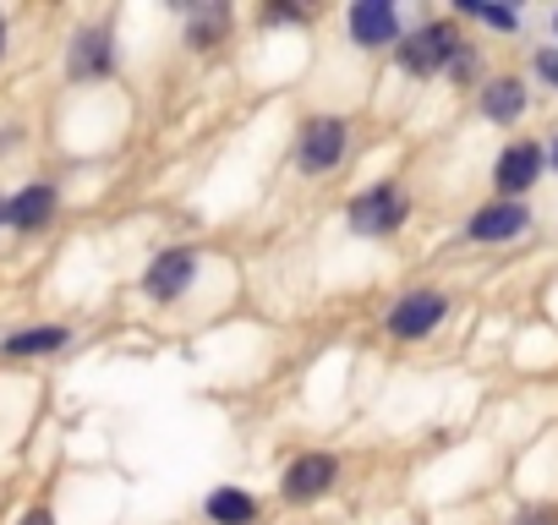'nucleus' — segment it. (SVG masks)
<instances>
[{
    "label": "nucleus",
    "instance_id": "obj_1",
    "mask_svg": "<svg viewBox=\"0 0 558 525\" xmlns=\"http://www.w3.org/2000/svg\"><path fill=\"white\" fill-rule=\"evenodd\" d=\"M460 50H465V39H460L454 23H422V28H411L395 45V56H400V66L411 77H444V72H454Z\"/></svg>",
    "mask_w": 558,
    "mask_h": 525
},
{
    "label": "nucleus",
    "instance_id": "obj_2",
    "mask_svg": "<svg viewBox=\"0 0 558 525\" xmlns=\"http://www.w3.org/2000/svg\"><path fill=\"white\" fill-rule=\"evenodd\" d=\"M405 219H411V197H405V186H395V181L362 186V192L351 197V208H345V224H351L356 235H367V241L395 235Z\"/></svg>",
    "mask_w": 558,
    "mask_h": 525
},
{
    "label": "nucleus",
    "instance_id": "obj_3",
    "mask_svg": "<svg viewBox=\"0 0 558 525\" xmlns=\"http://www.w3.org/2000/svg\"><path fill=\"white\" fill-rule=\"evenodd\" d=\"M345 154H351V121H340V115H313V121H302V137H296V164H302V175H329V170L345 164Z\"/></svg>",
    "mask_w": 558,
    "mask_h": 525
},
{
    "label": "nucleus",
    "instance_id": "obj_4",
    "mask_svg": "<svg viewBox=\"0 0 558 525\" xmlns=\"http://www.w3.org/2000/svg\"><path fill=\"white\" fill-rule=\"evenodd\" d=\"M542 170H547V148L531 143V137H520V143H509V148L498 154V164H493V186H498L504 203H525V192L542 181Z\"/></svg>",
    "mask_w": 558,
    "mask_h": 525
},
{
    "label": "nucleus",
    "instance_id": "obj_5",
    "mask_svg": "<svg viewBox=\"0 0 558 525\" xmlns=\"http://www.w3.org/2000/svg\"><path fill=\"white\" fill-rule=\"evenodd\" d=\"M340 481V460L324 454V449H307L286 465V476H279V492H286V503H318L329 498Z\"/></svg>",
    "mask_w": 558,
    "mask_h": 525
},
{
    "label": "nucleus",
    "instance_id": "obj_6",
    "mask_svg": "<svg viewBox=\"0 0 558 525\" xmlns=\"http://www.w3.org/2000/svg\"><path fill=\"white\" fill-rule=\"evenodd\" d=\"M345 34H351L356 50H389V45L405 39L395 0H356V7L345 12Z\"/></svg>",
    "mask_w": 558,
    "mask_h": 525
},
{
    "label": "nucleus",
    "instance_id": "obj_7",
    "mask_svg": "<svg viewBox=\"0 0 558 525\" xmlns=\"http://www.w3.org/2000/svg\"><path fill=\"white\" fill-rule=\"evenodd\" d=\"M449 318V296L444 291H411V296H400L395 307H389V334L395 340H427L438 323Z\"/></svg>",
    "mask_w": 558,
    "mask_h": 525
},
{
    "label": "nucleus",
    "instance_id": "obj_8",
    "mask_svg": "<svg viewBox=\"0 0 558 525\" xmlns=\"http://www.w3.org/2000/svg\"><path fill=\"white\" fill-rule=\"evenodd\" d=\"M197 252L192 246H170V252H159L154 262H148V274H143V291L154 296V302H175V296H186L192 291V280H197Z\"/></svg>",
    "mask_w": 558,
    "mask_h": 525
},
{
    "label": "nucleus",
    "instance_id": "obj_9",
    "mask_svg": "<svg viewBox=\"0 0 558 525\" xmlns=\"http://www.w3.org/2000/svg\"><path fill=\"white\" fill-rule=\"evenodd\" d=\"M525 230H531V208H525V203H504V197H498V203H482V208L465 219V235H471V241H487V246H493V241H514V235H525Z\"/></svg>",
    "mask_w": 558,
    "mask_h": 525
},
{
    "label": "nucleus",
    "instance_id": "obj_10",
    "mask_svg": "<svg viewBox=\"0 0 558 525\" xmlns=\"http://www.w3.org/2000/svg\"><path fill=\"white\" fill-rule=\"evenodd\" d=\"M476 105H482V115H487L493 126H514V121L525 115L531 94H525V83H520V77H487V83H482V94H476Z\"/></svg>",
    "mask_w": 558,
    "mask_h": 525
},
{
    "label": "nucleus",
    "instance_id": "obj_11",
    "mask_svg": "<svg viewBox=\"0 0 558 525\" xmlns=\"http://www.w3.org/2000/svg\"><path fill=\"white\" fill-rule=\"evenodd\" d=\"M110 66H116V45H110L105 28H88V34L72 39V56H66V72L72 77H105Z\"/></svg>",
    "mask_w": 558,
    "mask_h": 525
},
{
    "label": "nucleus",
    "instance_id": "obj_12",
    "mask_svg": "<svg viewBox=\"0 0 558 525\" xmlns=\"http://www.w3.org/2000/svg\"><path fill=\"white\" fill-rule=\"evenodd\" d=\"M50 219H56V186H23L7 203V224H17V230H45Z\"/></svg>",
    "mask_w": 558,
    "mask_h": 525
},
{
    "label": "nucleus",
    "instance_id": "obj_13",
    "mask_svg": "<svg viewBox=\"0 0 558 525\" xmlns=\"http://www.w3.org/2000/svg\"><path fill=\"white\" fill-rule=\"evenodd\" d=\"M203 514H208L214 525H252V520H257V498H252L246 487H214V492L203 498Z\"/></svg>",
    "mask_w": 558,
    "mask_h": 525
},
{
    "label": "nucleus",
    "instance_id": "obj_14",
    "mask_svg": "<svg viewBox=\"0 0 558 525\" xmlns=\"http://www.w3.org/2000/svg\"><path fill=\"white\" fill-rule=\"evenodd\" d=\"M230 28V12L225 7H192V23H186V45L192 50H214Z\"/></svg>",
    "mask_w": 558,
    "mask_h": 525
},
{
    "label": "nucleus",
    "instance_id": "obj_15",
    "mask_svg": "<svg viewBox=\"0 0 558 525\" xmlns=\"http://www.w3.org/2000/svg\"><path fill=\"white\" fill-rule=\"evenodd\" d=\"M66 329L61 323H45V329H23L7 340V356H50V351H66Z\"/></svg>",
    "mask_w": 558,
    "mask_h": 525
},
{
    "label": "nucleus",
    "instance_id": "obj_16",
    "mask_svg": "<svg viewBox=\"0 0 558 525\" xmlns=\"http://www.w3.org/2000/svg\"><path fill=\"white\" fill-rule=\"evenodd\" d=\"M454 12H460V17H476V23H487V28H498V34H514V28H520V17H514L509 7H493V0H454Z\"/></svg>",
    "mask_w": 558,
    "mask_h": 525
},
{
    "label": "nucleus",
    "instance_id": "obj_17",
    "mask_svg": "<svg viewBox=\"0 0 558 525\" xmlns=\"http://www.w3.org/2000/svg\"><path fill=\"white\" fill-rule=\"evenodd\" d=\"M514 525H558V509L553 503H536V509H520Z\"/></svg>",
    "mask_w": 558,
    "mask_h": 525
},
{
    "label": "nucleus",
    "instance_id": "obj_18",
    "mask_svg": "<svg viewBox=\"0 0 558 525\" xmlns=\"http://www.w3.org/2000/svg\"><path fill=\"white\" fill-rule=\"evenodd\" d=\"M536 77L558 88V50H536Z\"/></svg>",
    "mask_w": 558,
    "mask_h": 525
},
{
    "label": "nucleus",
    "instance_id": "obj_19",
    "mask_svg": "<svg viewBox=\"0 0 558 525\" xmlns=\"http://www.w3.org/2000/svg\"><path fill=\"white\" fill-rule=\"evenodd\" d=\"M23 525H56V520H50V509H34V514H23Z\"/></svg>",
    "mask_w": 558,
    "mask_h": 525
},
{
    "label": "nucleus",
    "instance_id": "obj_20",
    "mask_svg": "<svg viewBox=\"0 0 558 525\" xmlns=\"http://www.w3.org/2000/svg\"><path fill=\"white\" fill-rule=\"evenodd\" d=\"M547 159H553V170H558V137H553V143H547Z\"/></svg>",
    "mask_w": 558,
    "mask_h": 525
},
{
    "label": "nucleus",
    "instance_id": "obj_21",
    "mask_svg": "<svg viewBox=\"0 0 558 525\" xmlns=\"http://www.w3.org/2000/svg\"><path fill=\"white\" fill-rule=\"evenodd\" d=\"M0 56H7V23H0Z\"/></svg>",
    "mask_w": 558,
    "mask_h": 525
},
{
    "label": "nucleus",
    "instance_id": "obj_22",
    "mask_svg": "<svg viewBox=\"0 0 558 525\" xmlns=\"http://www.w3.org/2000/svg\"><path fill=\"white\" fill-rule=\"evenodd\" d=\"M553 34H558V12H553Z\"/></svg>",
    "mask_w": 558,
    "mask_h": 525
},
{
    "label": "nucleus",
    "instance_id": "obj_23",
    "mask_svg": "<svg viewBox=\"0 0 558 525\" xmlns=\"http://www.w3.org/2000/svg\"><path fill=\"white\" fill-rule=\"evenodd\" d=\"M0 219H7V203H0Z\"/></svg>",
    "mask_w": 558,
    "mask_h": 525
}]
</instances>
